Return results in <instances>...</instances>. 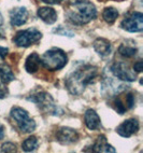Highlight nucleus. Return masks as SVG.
<instances>
[{"label":"nucleus","instance_id":"f257e3e1","mask_svg":"<svg viewBox=\"0 0 143 153\" xmlns=\"http://www.w3.org/2000/svg\"><path fill=\"white\" fill-rule=\"evenodd\" d=\"M99 76V69L96 66L84 65L72 71L65 80L66 88L72 95H80L87 85L91 84Z\"/></svg>","mask_w":143,"mask_h":153},{"label":"nucleus","instance_id":"f03ea898","mask_svg":"<svg viewBox=\"0 0 143 153\" xmlns=\"http://www.w3.org/2000/svg\"><path fill=\"white\" fill-rule=\"evenodd\" d=\"M97 16V10L93 3L87 0H80L67 3L66 17L75 25H85Z\"/></svg>","mask_w":143,"mask_h":153},{"label":"nucleus","instance_id":"7ed1b4c3","mask_svg":"<svg viewBox=\"0 0 143 153\" xmlns=\"http://www.w3.org/2000/svg\"><path fill=\"white\" fill-rule=\"evenodd\" d=\"M68 62L66 53L63 50L57 49V48H53L49 50L42 55L40 58V64L43 66L44 68L50 71L59 70L66 66Z\"/></svg>","mask_w":143,"mask_h":153},{"label":"nucleus","instance_id":"20e7f679","mask_svg":"<svg viewBox=\"0 0 143 153\" xmlns=\"http://www.w3.org/2000/svg\"><path fill=\"white\" fill-rule=\"evenodd\" d=\"M11 117L22 133H32L36 129L35 121L29 117L28 112L19 107H14L11 110Z\"/></svg>","mask_w":143,"mask_h":153},{"label":"nucleus","instance_id":"39448f33","mask_svg":"<svg viewBox=\"0 0 143 153\" xmlns=\"http://www.w3.org/2000/svg\"><path fill=\"white\" fill-rule=\"evenodd\" d=\"M30 96L31 97H28V100L37 104L39 108L43 110L44 112L53 115L58 114L57 112L59 110V108L55 105V102H54V100H53V98L49 93L44 92V91H39V92H37V93L32 94Z\"/></svg>","mask_w":143,"mask_h":153},{"label":"nucleus","instance_id":"423d86ee","mask_svg":"<svg viewBox=\"0 0 143 153\" xmlns=\"http://www.w3.org/2000/svg\"><path fill=\"white\" fill-rule=\"evenodd\" d=\"M42 33L37 28H28L16 33L13 38V42L19 48H28L40 41Z\"/></svg>","mask_w":143,"mask_h":153},{"label":"nucleus","instance_id":"0eeeda50","mask_svg":"<svg viewBox=\"0 0 143 153\" xmlns=\"http://www.w3.org/2000/svg\"><path fill=\"white\" fill-rule=\"evenodd\" d=\"M122 28L129 33H140L143 30V14L135 12L122 22Z\"/></svg>","mask_w":143,"mask_h":153},{"label":"nucleus","instance_id":"6e6552de","mask_svg":"<svg viewBox=\"0 0 143 153\" xmlns=\"http://www.w3.org/2000/svg\"><path fill=\"white\" fill-rule=\"evenodd\" d=\"M111 71L114 74L115 78H117L121 81H127V82H132L136 80V72L130 70V68L126 64L118 62V63L113 64L111 67Z\"/></svg>","mask_w":143,"mask_h":153},{"label":"nucleus","instance_id":"1a4fd4ad","mask_svg":"<svg viewBox=\"0 0 143 153\" xmlns=\"http://www.w3.org/2000/svg\"><path fill=\"white\" fill-rule=\"evenodd\" d=\"M56 138L61 145H71L79 139L77 131L70 127H60L56 133Z\"/></svg>","mask_w":143,"mask_h":153},{"label":"nucleus","instance_id":"9d476101","mask_svg":"<svg viewBox=\"0 0 143 153\" xmlns=\"http://www.w3.org/2000/svg\"><path fill=\"white\" fill-rule=\"evenodd\" d=\"M138 131H139V122L136 119H128L124 121L116 128L118 135H121L122 137H126V138L136 134Z\"/></svg>","mask_w":143,"mask_h":153},{"label":"nucleus","instance_id":"9b49d317","mask_svg":"<svg viewBox=\"0 0 143 153\" xmlns=\"http://www.w3.org/2000/svg\"><path fill=\"white\" fill-rule=\"evenodd\" d=\"M28 19V11L24 7L13 9L10 12V21L12 26H22Z\"/></svg>","mask_w":143,"mask_h":153},{"label":"nucleus","instance_id":"f8f14e48","mask_svg":"<svg viewBox=\"0 0 143 153\" xmlns=\"http://www.w3.org/2000/svg\"><path fill=\"white\" fill-rule=\"evenodd\" d=\"M84 121H85V125L87 126V128L91 129V131L98 129L101 125L99 115L97 114V112L93 109L86 110L85 114H84Z\"/></svg>","mask_w":143,"mask_h":153},{"label":"nucleus","instance_id":"ddd939ff","mask_svg":"<svg viewBox=\"0 0 143 153\" xmlns=\"http://www.w3.org/2000/svg\"><path fill=\"white\" fill-rule=\"evenodd\" d=\"M38 16L46 24H54L57 21V13L53 8L43 7L38 10Z\"/></svg>","mask_w":143,"mask_h":153},{"label":"nucleus","instance_id":"4468645a","mask_svg":"<svg viewBox=\"0 0 143 153\" xmlns=\"http://www.w3.org/2000/svg\"><path fill=\"white\" fill-rule=\"evenodd\" d=\"M94 49L100 56L105 57L111 53V43L107 39L98 38L94 41Z\"/></svg>","mask_w":143,"mask_h":153},{"label":"nucleus","instance_id":"2eb2a0df","mask_svg":"<svg viewBox=\"0 0 143 153\" xmlns=\"http://www.w3.org/2000/svg\"><path fill=\"white\" fill-rule=\"evenodd\" d=\"M93 149H91V151L93 152H111V153H114L115 152V149L112 147L111 145H109L108 143V140L107 138H105V136H99L98 138H97L96 142L94 143Z\"/></svg>","mask_w":143,"mask_h":153},{"label":"nucleus","instance_id":"dca6fc26","mask_svg":"<svg viewBox=\"0 0 143 153\" xmlns=\"http://www.w3.org/2000/svg\"><path fill=\"white\" fill-rule=\"evenodd\" d=\"M40 66V56L37 53H31L26 59L25 69L28 74H35Z\"/></svg>","mask_w":143,"mask_h":153},{"label":"nucleus","instance_id":"f3484780","mask_svg":"<svg viewBox=\"0 0 143 153\" xmlns=\"http://www.w3.org/2000/svg\"><path fill=\"white\" fill-rule=\"evenodd\" d=\"M102 17L108 24H113L118 17V11L114 8H105L102 13Z\"/></svg>","mask_w":143,"mask_h":153},{"label":"nucleus","instance_id":"a211bd4d","mask_svg":"<svg viewBox=\"0 0 143 153\" xmlns=\"http://www.w3.org/2000/svg\"><path fill=\"white\" fill-rule=\"evenodd\" d=\"M0 79L4 84H8L15 79V76L8 66H0Z\"/></svg>","mask_w":143,"mask_h":153},{"label":"nucleus","instance_id":"6ab92c4d","mask_svg":"<svg viewBox=\"0 0 143 153\" xmlns=\"http://www.w3.org/2000/svg\"><path fill=\"white\" fill-rule=\"evenodd\" d=\"M39 145V141L37 139V137L35 136H31V137H28L27 139L22 143V147H23V150L26 151V152H31V151H35L38 148Z\"/></svg>","mask_w":143,"mask_h":153},{"label":"nucleus","instance_id":"aec40b11","mask_svg":"<svg viewBox=\"0 0 143 153\" xmlns=\"http://www.w3.org/2000/svg\"><path fill=\"white\" fill-rule=\"evenodd\" d=\"M118 52H119V54L122 55V56H124V57H133V56H136V54H137L138 50L136 49V48L133 47H130V45H126V44H122L121 47H119V49H118Z\"/></svg>","mask_w":143,"mask_h":153},{"label":"nucleus","instance_id":"412c9836","mask_svg":"<svg viewBox=\"0 0 143 153\" xmlns=\"http://www.w3.org/2000/svg\"><path fill=\"white\" fill-rule=\"evenodd\" d=\"M53 33H57V35H59V36H67V37H70V38L74 36V33H72V31H70V30H68V29H65L63 26H59L58 28H55V29L53 30Z\"/></svg>","mask_w":143,"mask_h":153},{"label":"nucleus","instance_id":"4be33fe9","mask_svg":"<svg viewBox=\"0 0 143 153\" xmlns=\"http://www.w3.org/2000/svg\"><path fill=\"white\" fill-rule=\"evenodd\" d=\"M15 148H16L15 145H13L11 142H7V143H4V145L2 146L1 151H2V152H15V151H16Z\"/></svg>","mask_w":143,"mask_h":153},{"label":"nucleus","instance_id":"5701e85b","mask_svg":"<svg viewBox=\"0 0 143 153\" xmlns=\"http://www.w3.org/2000/svg\"><path fill=\"white\" fill-rule=\"evenodd\" d=\"M133 70L136 72H141L142 71V60H138L137 63L133 65Z\"/></svg>","mask_w":143,"mask_h":153},{"label":"nucleus","instance_id":"b1692460","mask_svg":"<svg viewBox=\"0 0 143 153\" xmlns=\"http://www.w3.org/2000/svg\"><path fill=\"white\" fill-rule=\"evenodd\" d=\"M7 54H8V49L0 47V57H1V58H4V57H6Z\"/></svg>","mask_w":143,"mask_h":153},{"label":"nucleus","instance_id":"393cba45","mask_svg":"<svg viewBox=\"0 0 143 153\" xmlns=\"http://www.w3.org/2000/svg\"><path fill=\"white\" fill-rule=\"evenodd\" d=\"M8 94V90L6 88H2V86H0V98H3V97H6V95Z\"/></svg>","mask_w":143,"mask_h":153},{"label":"nucleus","instance_id":"a878e982","mask_svg":"<svg viewBox=\"0 0 143 153\" xmlns=\"http://www.w3.org/2000/svg\"><path fill=\"white\" fill-rule=\"evenodd\" d=\"M42 1L45 3H49V4H58V3H60L63 0H42Z\"/></svg>","mask_w":143,"mask_h":153},{"label":"nucleus","instance_id":"bb28decb","mask_svg":"<svg viewBox=\"0 0 143 153\" xmlns=\"http://www.w3.org/2000/svg\"><path fill=\"white\" fill-rule=\"evenodd\" d=\"M4 136V127L1 123H0V139H2Z\"/></svg>","mask_w":143,"mask_h":153},{"label":"nucleus","instance_id":"cd10ccee","mask_svg":"<svg viewBox=\"0 0 143 153\" xmlns=\"http://www.w3.org/2000/svg\"><path fill=\"white\" fill-rule=\"evenodd\" d=\"M2 23H3V19H2V15L0 14V26L2 25Z\"/></svg>","mask_w":143,"mask_h":153}]
</instances>
